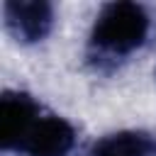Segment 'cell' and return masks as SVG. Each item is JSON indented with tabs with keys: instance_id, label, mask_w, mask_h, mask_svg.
Instances as JSON below:
<instances>
[{
	"instance_id": "6da1fadb",
	"label": "cell",
	"mask_w": 156,
	"mask_h": 156,
	"mask_svg": "<svg viewBox=\"0 0 156 156\" xmlns=\"http://www.w3.org/2000/svg\"><path fill=\"white\" fill-rule=\"evenodd\" d=\"M151 20L136 2L105 5L90 32V56L98 63H117L132 56L149 37Z\"/></svg>"
},
{
	"instance_id": "7a4b0ae2",
	"label": "cell",
	"mask_w": 156,
	"mask_h": 156,
	"mask_svg": "<svg viewBox=\"0 0 156 156\" xmlns=\"http://www.w3.org/2000/svg\"><path fill=\"white\" fill-rule=\"evenodd\" d=\"M41 117V107L24 93H5L0 100V141L7 151H22L24 139Z\"/></svg>"
},
{
	"instance_id": "3957f363",
	"label": "cell",
	"mask_w": 156,
	"mask_h": 156,
	"mask_svg": "<svg viewBox=\"0 0 156 156\" xmlns=\"http://www.w3.org/2000/svg\"><path fill=\"white\" fill-rule=\"evenodd\" d=\"M76 144L73 127L56 115L41 112L29 136L22 144V154L27 156H68Z\"/></svg>"
},
{
	"instance_id": "277c9868",
	"label": "cell",
	"mask_w": 156,
	"mask_h": 156,
	"mask_svg": "<svg viewBox=\"0 0 156 156\" xmlns=\"http://www.w3.org/2000/svg\"><path fill=\"white\" fill-rule=\"evenodd\" d=\"M5 22L22 41H39L54 24V7L49 2H7Z\"/></svg>"
},
{
	"instance_id": "5b68a950",
	"label": "cell",
	"mask_w": 156,
	"mask_h": 156,
	"mask_svg": "<svg viewBox=\"0 0 156 156\" xmlns=\"http://www.w3.org/2000/svg\"><path fill=\"white\" fill-rule=\"evenodd\" d=\"M88 156H156V136L149 132H115L98 139Z\"/></svg>"
}]
</instances>
